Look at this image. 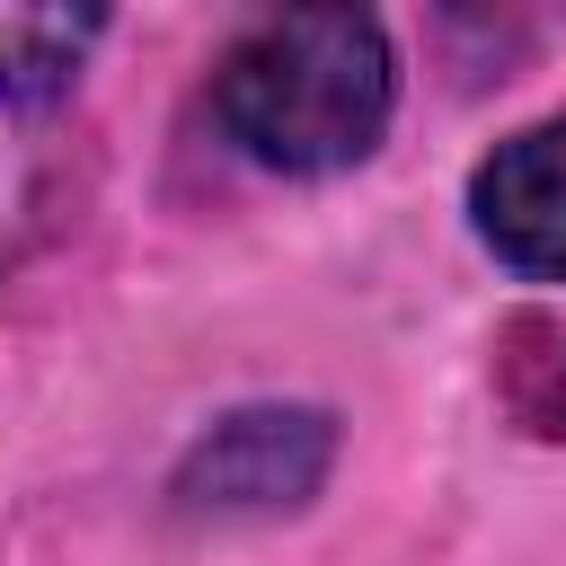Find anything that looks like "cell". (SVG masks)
I'll return each instance as SVG.
<instances>
[{
    "mask_svg": "<svg viewBox=\"0 0 566 566\" xmlns=\"http://www.w3.org/2000/svg\"><path fill=\"white\" fill-rule=\"evenodd\" d=\"M203 106L265 177H345L389 142L398 44L371 9H256L212 53Z\"/></svg>",
    "mask_w": 566,
    "mask_h": 566,
    "instance_id": "6da1fadb",
    "label": "cell"
},
{
    "mask_svg": "<svg viewBox=\"0 0 566 566\" xmlns=\"http://www.w3.org/2000/svg\"><path fill=\"white\" fill-rule=\"evenodd\" d=\"M97 35L106 9H0V106H53Z\"/></svg>",
    "mask_w": 566,
    "mask_h": 566,
    "instance_id": "5b68a950",
    "label": "cell"
},
{
    "mask_svg": "<svg viewBox=\"0 0 566 566\" xmlns=\"http://www.w3.org/2000/svg\"><path fill=\"white\" fill-rule=\"evenodd\" d=\"M336 416L310 398H248L230 416H212L177 469H168V513L186 522H283L301 513L327 469H336Z\"/></svg>",
    "mask_w": 566,
    "mask_h": 566,
    "instance_id": "7a4b0ae2",
    "label": "cell"
},
{
    "mask_svg": "<svg viewBox=\"0 0 566 566\" xmlns=\"http://www.w3.org/2000/svg\"><path fill=\"white\" fill-rule=\"evenodd\" d=\"M486 389L522 442L566 451V310H513L486 345Z\"/></svg>",
    "mask_w": 566,
    "mask_h": 566,
    "instance_id": "277c9868",
    "label": "cell"
},
{
    "mask_svg": "<svg viewBox=\"0 0 566 566\" xmlns=\"http://www.w3.org/2000/svg\"><path fill=\"white\" fill-rule=\"evenodd\" d=\"M469 230L522 283H566V106L469 168Z\"/></svg>",
    "mask_w": 566,
    "mask_h": 566,
    "instance_id": "3957f363",
    "label": "cell"
}]
</instances>
